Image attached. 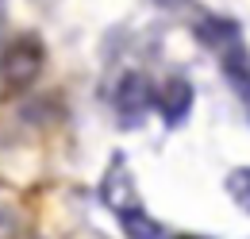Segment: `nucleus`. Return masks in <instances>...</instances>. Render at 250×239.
<instances>
[{
	"label": "nucleus",
	"mask_w": 250,
	"mask_h": 239,
	"mask_svg": "<svg viewBox=\"0 0 250 239\" xmlns=\"http://www.w3.org/2000/svg\"><path fill=\"white\" fill-rule=\"evenodd\" d=\"M116 220H120V228H124L127 239H166L162 224H158V220L143 209V205H131V209L116 212Z\"/></svg>",
	"instance_id": "obj_7"
},
{
	"label": "nucleus",
	"mask_w": 250,
	"mask_h": 239,
	"mask_svg": "<svg viewBox=\"0 0 250 239\" xmlns=\"http://www.w3.org/2000/svg\"><path fill=\"white\" fill-rule=\"evenodd\" d=\"M227 197L250 216V166H239L227 174Z\"/></svg>",
	"instance_id": "obj_8"
},
{
	"label": "nucleus",
	"mask_w": 250,
	"mask_h": 239,
	"mask_svg": "<svg viewBox=\"0 0 250 239\" xmlns=\"http://www.w3.org/2000/svg\"><path fill=\"white\" fill-rule=\"evenodd\" d=\"M219 70H223L227 85L235 89V96L243 100V108L250 112V50H247V43L227 47V50L219 54Z\"/></svg>",
	"instance_id": "obj_4"
},
{
	"label": "nucleus",
	"mask_w": 250,
	"mask_h": 239,
	"mask_svg": "<svg viewBox=\"0 0 250 239\" xmlns=\"http://www.w3.org/2000/svg\"><path fill=\"white\" fill-rule=\"evenodd\" d=\"M158 112H162V120H166V127H181L188 120V112H192V85L188 81H169L166 89L158 93Z\"/></svg>",
	"instance_id": "obj_6"
},
{
	"label": "nucleus",
	"mask_w": 250,
	"mask_h": 239,
	"mask_svg": "<svg viewBox=\"0 0 250 239\" xmlns=\"http://www.w3.org/2000/svg\"><path fill=\"white\" fill-rule=\"evenodd\" d=\"M100 201H104L112 212H124V209H131V205H139V193H135V181L127 174V158L124 154L112 158L108 174L100 181Z\"/></svg>",
	"instance_id": "obj_3"
},
{
	"label": "nucleus",
	"mask_w": 250,
	"mask_h": 239,
	"mask_svg": "<svg viewBox=\"0 0 250 239\" xmlns=\"http://www.w3.org/2000/svg\"><path fill=\"white\" fill-rule=\"evenodd\" d=\"M39 70H42V43L39 39H20L16 47H8V54H4V81L12 89L31 85L39 77Z\"/></svg>",
	"instance_id": "obj_2"
},
{
	"label": "nucleus",
	"mask_w": 250,
	"mask_h": 239,
	"mask_svg": "<svg viewBox=\"0 0 250 239\" xmlns=\"http://www.w3.org/2000/svg\"><path fill=\"white\" fill-rule=\"evenodd\" d=\"M154 104H158V93L146 73H124L116 93H112V108L120 116V127H139Z\"/></svg>",
	"instance_id": "obj_1"
},
{
	"label": "nucleus",
	"mask_w": 250,
	"mask_h": 239,
	"mask_svg": "<svg viewBox=\"0 0 250 239\" xmlns=\"http://www.w3.org/2000/svg\"><path fill=\"white\" fill-rule=\"evenodd\" d=\"M192 35H196L212 54H223L227 47L243 43V27H239L235 20H227V16H200L196 27H192Z\"/></svg>",
	"instance_id": "obj_5"
},
{
	"label": "nucleus",
	"mask_w": 250,
	"mask_h": 239,
	"mask_svg": "<svg viewBox=\"0 0 250 239\" xmlns=\"http://www.w3.org/2000/svg\"><path fill=\"white\" fill-rule=\"evenodd\" d=\"M177 239H196V236H177Z\"/></svg>",
	"instance_id": "obj_9"
}]
</instances>
